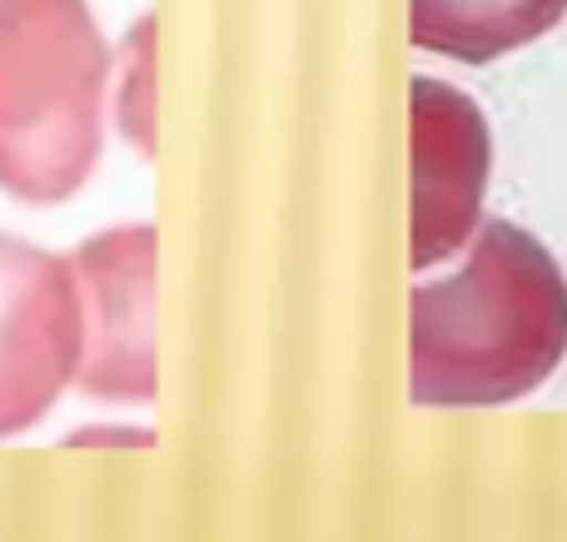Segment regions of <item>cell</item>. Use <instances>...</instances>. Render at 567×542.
I'll return each mask as SVG.
<instances>
[{
    "label": "cell",
    "mask_w": 567,
    "mask_h": 542,
    "mask_svg": "<svg viewBox=\"0 0 567 542\" xmlns=\"http://www.w3.org/2000/svg\"><path fill=\"white\" fill-rule=\"evenodd\" d=\"M567 358V274L543 239L483 219L443 279L413 289L409 388L423 408H498Z\"/></svg>",
    "instance_id": "1"
},
{
    "label": "cell",
    "mask_w": 567,
    "mask_h": 542,
    "mask_svg": "<svg viewBox=\"0 0 567 542\" xmlns=\"http://www.w3.org/2000/svg\"><path fill=\"white\" fill-rule=\"evenodd\" d=\"M115 55L90 0H0V189L65 205L105 149Z\"/></svg>",
    "instance_id": "2"
},
{
    "label": "cell",
    "mask_w": 567,
    "mask_h": 542,
    "mask_svg": "<svg viewBox=\"0 0 567 542\" xmlns=\"http://www.w3.org/2000/svg\"><path fill=\"white\" fill-rule=\"evenodd\" d=\"M80 348L75 259L0 234V438L30 434L75 388Z\"/></svg>",
    "instance_id": "3"
},
{
    "label": "cell",
    "mask_w": 567,
    "mask_h": 542,
    "mask_svg": "<svg viewBox=\"0 0 567 542\" xmlns=\"http://www.w3.org/2000/svg\"><path fill=\"white\" fill-rule=\"evenodd\" d=\"M80 348L75 388L95 404H155V225H115L75 249Z\"/></svg>",
    "instance_id": "4"
},
{
    "label": "cell",
    "mask_w": 567,
    "mask_h": 542,
    "mask_svg": "<svg viewBox=\"0 0 567 542\" xmlns=\"http://www.w3.org/2000/svg\"><path fill=\"white\" fill-rule=\"evenodd\" d=\"M413 269L429 274L453 259L483 225L493 139L468 90L413 75Z\"/></svg>",
    "instance_id": "5"
},
{
    "label": "cell",
    "mask_w": 567,
    "mask_h": 542,
    "mask_svg": "<svg viewBox=\"0 0 567 542\" xmlns=\"http://www.w3.org/2000/svg\"><path fill=\"white\" fill-rule=\"evenodd\" d=\"M563 15L567 0H409V40L463 65H488L558 30Z\"/></svg>",
    "instance_id": "6"
},
{
    "label": "cell",
    "mask_w": 567,
    "mask_h": 542,
    "mask_svg": "<svg viewBox=\"0 0 567 542\" xmlns=\"http://www.w3.org/2000/svg\"><path fill=\"white\" fill-rule=\"evenodd\" d=\"M115 125L140 155L155 159V15H140L120 40Z\"/></svg>",
    "instance_id": "7"
}]
</instances>
